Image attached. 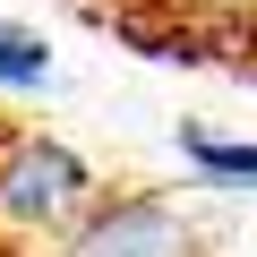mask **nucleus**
<instances>
[{
	"instance_id": "obj_3",
	"label": "nucleus",
	"mask_w": 257,
	"mask_h": 257,
	"mask_svg": "<svg viewBox=\"0 0 257 257\" xmlns=\"http://www.w3.org/2000/svg\"><path fill=\"white\" fill-rule=\"evenodd\" d=\"M43 69H52L43 35H26V26L0 18V86H43Z\"/></svg>"
},
{
	"instance_id": "obj_4",
	"label": "nucleus",
	"mask_w": 257,
	"mask_h": 257,
	"mask_svg": "<svg viewBox=\"0 0 257 257\" xmlns=\"http://www.w3.org/2000/svg\"><path fill=\"white\" fill-rule=\"evenodd\" d=\"M189 163L206 172V180H257V146H223V138H197V128H189Z\"/></svg>"
},
{
	"instance_id": "obj_1",
	"label": "nucleus",
	"mask_w": 257,
	"mask_h": 257,
	"mask_svg": "<svg viewBox=\"0 0 257 257\" xmlns=\"http://www.w3.org/2000/svg\"><path fill=\"white\" fill-rule=\"evenodd\" d=\"M0 257H214L138 172H103L35 111H0Z\"/></svg>"
},
{
	"instance_id": "obj_2",
	"label": "nucleus",
	"mask_w": 257,
	"mask_h": 257,
	"mask_svg": "<svg viewBox=\"0 0 257 257\" xmlns=\"http://www.w3.org/2000/svg\"><path fill=\"white\" fill-rule=\"evenodd\" d=\"M69 9L94 35L128 43L138 60L214 69V77L257 86V0H69Z\"/></svg>"
}]
</instances>
